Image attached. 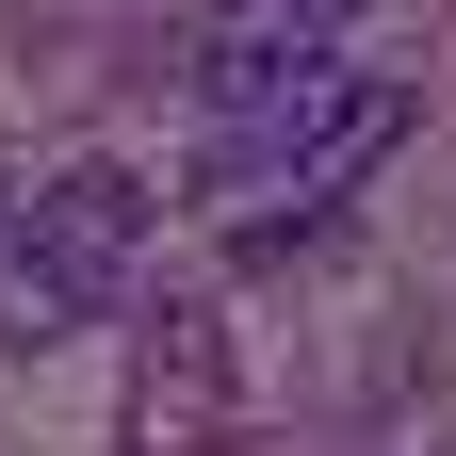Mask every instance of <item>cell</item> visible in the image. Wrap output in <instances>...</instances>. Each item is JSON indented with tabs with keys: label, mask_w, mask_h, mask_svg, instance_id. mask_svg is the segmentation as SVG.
Returning a JSON list of instances; mask_svg holds the SVG:
<instances>
[{
	"label": "cell",
	"mask_w": 456,
	"mask_h": 456,
	"mask_svg": "<svg viewBox=\"0 0 456 456\" xmlns=\"http://www.w3.org/2000/svg\"><path fill=\"white\" fill-rule=\"evenodd\" d=\"M326 82H342V0H228L196 33V98L228 131H294Z\"/></svg>",
	"instance_id": "2"
},
{
	"label": "cell",
	"mask_w": 456,
	"mask_h": 456,
	"mask_svg": "<svg viewBox=\"0 0 456 456\" xmlns=\"http://www.w3.org/2000/svg\"><path fill=\"white\" fill-rule=\"evenodd\" d=\"M228 424V326L212 310H163L147 326V456H196Z\"/></svg>",
	"instance_id": "4"
},
{
	"label": "cell",
	"mask_w": 456,
	"mask_h": 456,
	"mask_svg": "<svg viewBox=\"0 0 456 456\" xmlns=\"http://www.w3.org/2000/svg\"><path fill=\"white\" fill-rule=\"evenodd\" d=\"M0 261H17L33 342H49V326H98L114 294H131V261H147V180H131V163H66V180H33L17 228H0Z\"/></svg>",
	"instance_id": "1"
},
{
	"label": "cell",
	"mask_w": 456,
	"mask_h": 456,
	"mask_svg": "<svg viewBox=\"0 0 456 456\" xmlns=\"http://www.w3.org/2000/svg\"><path fill=\"white\" fill-rule=\"evenodd\" d=\"M408 114H424V98H408V66H342V82L294 114V131H245V163H277L294 196H359L375 163L408 147Z\"/></svg>",
	"instance_id": "3"
}]
</instances>
